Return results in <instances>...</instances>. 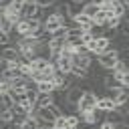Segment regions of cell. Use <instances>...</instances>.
Segmentation results:
<instances>
[{
  "instance_id": "cell-1",
  "label": "cell",
  "mask_w": 129,
  "mask_h": 129,
  "mask_svg": "<svg viewBox=\"0 0 129 129\" xmlns=\"http://www.w3.org/2000/svg\"><path fill=\"white\" fill-rule=\"evenodd\" d=\"M95 58H97V62H99L105 71H113V69H115V64H117V60H119L121 56H119V48L111 46L109 50L101 52V54H99V56H95Z\"/></svg>"
},
{
  "instance_id": "cell-2",
  "label": "cell",
  "mask_w": 129,
  "mask_h": 129,
  "mask_svg": "<svg viewBox=\"0 0 129 129\" xmlns=\"http://www.w3.org/2000/svg\"><path fill=\"white\" fill-rule=\"evenodd\" d=\"M97 101H99V95H97L95 91H85L83 99L79 101V113L95 111V109H97Z\"/></svg>"
},
{
  "instance_id": "cell-3",
  "label": "cell",
  "mask_w": 129,
  "mask_h": 129,
  "mask_svg": "<svg viewBox=\"0 0 129 129\" xmlns=\"http://www.w3.org/2000/svg\"><path fill=\"white\" fill-rule=\"evenodd\" d=\"M62 26H67V18H62L58 12H56V14H50V16L44 18V30L50 32V34H54V32L60 30Z\"/></svg>"
},
{
  "instance_id": "cell-4",
  "label": "cell",
  "mask_w": 129,
  "mask_h": 129,
  "mask_svg": "<svg viewBox=\"0 0 129 129\" xmlns=\"http://www.w3.org/2000/svg\"><path fill=\"white\" fill-rule=\"evenodd\" d=\"M58 115H62V113H60V109H58L54 103H52V105H48V107L38 109V117H40L42 121H52V123H54V119H56Z\"/></svg>"
},
{
  "instance_id": "cell-5",
  "label": "cell",
  "mask_w": 129,
  "mask_h": 129,
  "mask_svg": "<svg viewBox=\"0 0 129 129\" xmlns=\"http://www.w3.org/2000/svg\"><path fill=\"white\" fill-rule=\"evenodd\" d=\"M2 60H8V62H16L20 58V50L16 48V44H8V46H2Z\"/></svg>"
},
{
  "instance_id": "cell-6",
  "label": "cell",
  "mask_w": 129,
  "mask_h": 129,
  "mask_svg": "<svg viewBox=\"0 0 129 129\" xmlns=\"http://www.w3.org/2000/svg\"><path fill=\"white\" fill-rule=\"evenodd\" d=\"M83 95H85V89H83L81 85H75V87L67 93V101L73 103V105H79V101L83 99Z\"/></svg>"
},
{
  "instance_id": "cell-7",
  "label": "cell",
  "mask_w": 129,
  "mask_h": 129,
  "mask_svg": "<svg viewBox=\"0 0 129 129\" xmlns=\"http://www.w3.org/2000/svg\"><path fill=\"white\" fill-rule=\"evenodd\" d=\"M97 109H101V111L109 113V111L117 109V103H115L111 97H107V95H101V97H99V101H97Z\"/></svg>"
},
{
  "instance_id": "cell-8",
  "label": "cell",
  "mask_w": 129,
  "mask_h": 129,
  "mask_svg": "<svg viewBox=\"0 0 129 129\" xmlns=\"http://www.w3.org/2000/svg\"><path fill=\"white\" fill-rule=\"evenodd\" d=\"M117 87H123V83L115 79L113 71H107V75L103 77V89H105V91H109V89H117Z\"/></svg>"
},
{
  "instance_id": "cell-9",
  "label": "cell",
  "mask_w": 129,
  "mask_h": 129,
  "mask_svg": "<svg viewBox=\"0 0 129 129\" xmlns=\"http://www.w3.org/2000/svg\"><path fill=\"white\" fill-rule=\"evenodd\" d=\"M111 10H113V14L119 16V18H125V16H127V8H125L123 0H111Z\"/></svg>"
},
{
  "instance_id": "cell-10",
  "label": "cell",
  "mask_w": 129,
  "mask_h": 129,
  "mask_svg": "<svg viewBox=\"0 0 129 129\" xmlns=\"http://www.w3.org/2000/svg\"><path fill=\"white\" fill-rule=\"evenodd\" d=\"M99 12H101V6H97V4H95V2H91V0L83 6V14H85V16H89V18L97 16Z\"/></svg>"
},
{
  "instance_id": "cell-11",
  "label": "cell",
  "mask_w": 129,
  "mask_h": 129,
  "mask_svg": "<svg viewBox=\"0 0 129 129\" xmlns=\"http://www.w3.org/2000/svg\"><path fill=\"white\" fill-rule=\"evenodd\" d=\"M14 30H16L20 36H30V24H28V18H22V20L14 26Z\"/></svg>"
},
{
  "instance_id": "cell-12",
  "label": "cell",
  "mask_w": 129,
  "mask_h": 129,
  "mask_svg": "<svg viewBox=\"0 0 129 129\" xmlns=\"http://www.w3.org/2000/svg\"><path fill=\"white\" fill-rule=\"evenodd\" d=\"M14 105H16V101L12 99L10 93H0V107L2 109H12Z\"/></svg>"
},
{
  "instance_id": "cell-13",
  "label": "cell",
  "mask_w": 129,
  "mask_h": 129,
  "mask_svg": "<svg viewBox=\"0 0 129 129\" xmlns=\"http://www.w3.org/2000/svg\"><path fill=\"white\" fill-rule=\"evenodd\" d=\"M48 105H52V93H38L36 107L42 109V107H48Z\"/></svg>"
},
{
  "instance_id": "cell-14",
  "label": "cell",
  "mask_w": 129,
  "mask_h": 129,
  "mask_svg": "<svg viewBox=\"0 0 129 129\" xmlns=\"http://www.w3.org/2000/svg\"><path fill=\"white\" fill-rule=\"evenodd\" d=\"M105 121H109V123H113V125H119V123H123V121H125V117H123L117 109H113V111H109V113H107Z\"/></svg>"
},
{
  "instance_id": "cell-15",
  "label": "cell",
  "mask_w": 129,
  "mask_h": 129,
  "mask_svg": "<svg viewBox=\"0 0 129 129\" xmlns=\"http://www.w3.org/2000/svg\"><path fill=\"white\" fill-rule=\"evenodd\" d=\"M38 91L40 93H54L56 85H54V81H40L38 83Z\"/></svg>"
},
{
  "instance_id": "cell-16",
  "label": "cell",
  "mask_w": 129,
  "mask_h": 129,
  "mask_svg": "<svg viewBox=\"0 0 129 129\" xmlns=\"http://www.w3.org/2000/svg\"><path fill=\"white\" fill-rule=\"evenodd\" d=\"M79 125H81V117H79V113H71V115H67V127H69V129H79Z\"/></svg>"
},
{
  "instance_id": "cell-17",
  "label": "cell",
  "mask_w": 129,
  "mask_h": 129,
  "mask_svg": "<svg viewBox=\"0 0 129 129\" xmlns=\"http://www.w3.org/2000/svg\"><path fill=\"white\" fill-rule=\"evenodd\" d=\"M14 26H16V24H12V22H10L8 18H4V16L0 18V32H6V34H12V32H14Z\"/></svg>"
},
{
  "instance_id": "cell-18",
  "label": "cell",
  "mask_w": 129,
  "mask_h": 129,
  "mask_svg": "<svg viewBox=\"0 0 129 129\" xmlns=\"http://www.w3.org/2000/svg\"><path fill=\"white\" fill-rule=\"evenodd\" d=\"M107 20H109V16H107V14L103 12V10H101V12L97 14V16H93V24H95V26H99V28H105Z\"/></svg>"
},
{
  "instance_id": "cell-19",
  "label": "cell",
  "mask_w": 129,
  "mask_h": 129,
  "mask_svg": "<svg viewBox=\"0 0 129 129\" xmlns=\"http://www.w3.org/2000/svg\"><path fill=\"white\" fill-rule=\"evenodd\" d=\"M0 119H2V123H14V113H12V109H2Z\"/></svg>"
},
{
  "instance_id": "cell-20",
  "label": "cell",
  "mask_w": 129,
  "mask_h": 129,
  "mask_svg": "<svg viewBox=\"0 0 129 129\" xmlns=\"http://www.w3.org/2000/svg\"><path fill=\"white\" fill-rule=\"evenodd\" d=\"M54 127H56V129H69V127H67V115H58V117L54 119Z\"/></svg>"
},
{
  "instance_id": "cell-21",
  "label": "cell",
  "mask_w": 129,
  "mask_h": 129,
  "mask_svg": "<svg viewBox=\"0 0 129 129\" xmlns=\"http://www.w3.org/2000/svg\"><path fill=\"white\" fill-rule=\"evenodd\" d=\"M38 2V6H42V8H48V6H54L58 0H36Z\"/></svg>"
},
{
  "instance_id": "cell-22",
  "label": "cell",
  "mask_w": 129,
  "mask_h": 129,
  "mask_svg": "<svg viewBox=\"0 0 129 129\" xmlns=\"http://www.w3.org/2000/svg\"><path fill=\"white\" fill-rule=\"evenodd\" d=\"M81 38H83V42H85V44H89L91 40H95V36H93V30H91V32H83V36H81Z\"/></svg>"
},
{
  "instance_id": "cell-23",
  "label": "cell",
  "mask_w": 129,
  "mask_h": 129,
  "mask_svg": "<svg viewBox=\"0 0 129 129\" xmlns=\"http://www.w3.org/2000/svg\"><path fill=\"white\" fill-rule=\"evenodd\" d=\"M99 129H115V125H113V123H109V121H103V123L99 125Z\"/></svg>"
},
{
  "instance_id": "cell-24",
  "label": "cell",
  "mask_w": 129,
  "mask_h": 129,
  "mask_svg": "<svg viewBox=\"0 0 129 129\" xmlns=\"http://www.w3.org/2000/svg\"><path fill=\"white\" fill-rule=\"evenodd\" d=\"M69 2H71V4H77V6H85L89 0H69Z\"/></svg>"
},
{
  "instance_id": "cell-25",
  "label": "cell",
  "mask_w": 129,
  "mask_h": 129,
  "mask_svg": "<svg viewBox=\"0 0 129 129\" xmlns=\"http://www.w3.org/2000/svg\"><path fill=\"white\" fill-rule=\"evenodd\" d=\"M91 2H95L97 6H101V4H103V2H107V0H91Z\"/></svg>"
},
{
  "instance_id": "cell-26",
  "label": "cell",
  "mask_w": 129,
  "mask_h": 129,
  "mask_svg": "<svg viewBox=\"0 0 129 129\" xmlns=\"http://www.w3.org/2000/svg\"><path fill=\"white\" fill-rule=\"evenodd\" d=\"M123 4H125V8L129 10V0H123Z\"/></svg>"
}]
</instances>
